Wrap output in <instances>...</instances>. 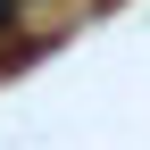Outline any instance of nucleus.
Instances as JSON below:
<instances>
[{
    "label": "nucleus",
    "instance_id": "f257e3e1",
    "mask_svg": "<svg viewBox=\"0 0 150 150\" xmlns=\"http://www.w3.org/2000/svg\"><path fill=\"white\" fill-rule=\"evenodd\" d=\"M8 25H17V0H0V33H8Z\"/></svg>",
    "mask_w": 150,
    "mask_h": 150
}]
</instances>
